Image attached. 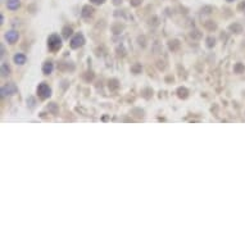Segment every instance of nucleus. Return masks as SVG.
I'll return each mask as SVG.
<instances>
[{
  "label": "nucleus",
  "mask_w": 245,
  "mask_h": 245,
  "mask_svg": "<svg viewBox=\"0 0 245 245\" xmlns=\"http://www.w3.org/2000/svg\"><path fill=\"white\" fill-rule=\"evenodd\" d=\"M36 92H37L38 98L43 99V100H45V99H49L51 96V89H50V86L48 85L46 82L38 83V86L36 89Z\"/></svg>",
  "instance_id": "2"
},
{
  "label": "nucleus",
  "mask_w": 245,
  "mask_h": 245,
  "mask_svg": "<svg viewBox=\"0 0 245 245\" xmlns=\"http://www.w3.org/2000/svg\"><path fill=\"white\" fill-rule=\"evenodd\" d=\"M30 107H31V108L35 107V100H34L32 98H30Z\"/></svg>",
  "instance_id": "22"
},
{
  "label": "nucleus",
  "mask_w": 245,
  "mask_h": 245,
  "mask_svg": "<svg viewBox=\"0 0 245 245\" xmlns=\"http://www.w3.org/2000/svg\"><path fill=\"white\" fill-rule=\"evenodd\" d=\"M9 75H10V67H9L6 63H3L1 64V76L5 77V76H9Z\"/></svg>",
  "instance_id": "12"
},
{
  "label": "nucleus",
  "mask_w": 245,
  "mask_h": 245,
  "mask_svg": "<svg viewBox=\"0 0 245 245\" xmlns=\"http://www.w3.org/2000/svg\"><path fill=\"white\" fill-rule=\"evenodd\" d=\"M17 90L18 89L14 83H6V85H4L1 88V90H0V94H1V96H9V95L15 94Z\"/></svg>",
  "instance_id": "4"
},
{
  "label": "nucleus",
  "mask_w": 245,
  "mask_h": 245,
  "mask_svg": "<svg viewBox=\"0 0 245 245\" xmlns=\"http://www.w3.org/2000/svg\"><path fill=\"white\" fill-rule=\"evenodd\" d=\"M177 96H178L180 99H188V96H189V90L185 88V86H181V88H178L177 89Z\"/></svg>",
  "instance_id": "10"
},
{
  "label": "nucleus",
  "mask_w": 245,
  "mask_h": 245,
  "mask_svg": "<svg viewBox=\"0 0 245 245\" xmlns=\"http://www.w3.org/2000/svg\"><path fill=\"white\" fill-rule=\"evenodd\" d=\"M239 9H241L243 12H245V1H243V3H241V4L239 5Z\"/></svg>",
  "instance_id": "21"
},
{
  "label": "nucleus",
  "mask_w": 245,
  "mask_h": 245,
  "mask_svg": "<svg viewBox=\"0 0 245 245\" xmlns=\"http://www.w3.org/2000/svg\"><path fill=\"white\" fill-rule=\"evenodd\" d=\"M214 45H216V38L212 37V36H209V37L207 38V46H208V48H213Z\"/></svg>",
  "instance_id": "16"
},
{
  "label": "nucleus",
  "mask_w": 245,
  "mask_h": 245,
  "mask_svg": "<svg viewBox=\"0 0 245 245\" xmlns=\"http://www.w3.org/2000/svg\"><path fill=\"white\" fill-rule=\"evenodd\" d=\"M63 43H62V38L59 37V35L53 34L48 37V48L51 51H58L59 49H62Z\"/></svg>",
  "instance_id": "1"
},
{
  "label": "nucleus",
  "mask_w": 245,
  "mask_h": 245,
  "mask_svg": "<svg viewBox=\"0 0 245 245\" xmlns=\"http://www.w3.org/2000/svg\"><path fill=\"white\" fill-rule=\"evenodd\" d=\"M4 37H5V40L8 41L9 44H15V43H17V41H18V38H19V34H18L17 31L12 30V31H8V32H5Z\"/></svg>",
  "instance_id": "5"
},
{
  "label": "nucleus",
  "mask_w": 245,
  "mask_h": 245,
  "mask_svg": "<svg viewBox=\"0 0 245 245\" xmlns=\"http://www.w3.org/2000/svg\"><path fill=\"white\" fill-rule=\"evenodd\" d=\"M131 71L135 73V75H137V73H140V71H141V64H139L136 63L135 66H132L131 67Z\"/></svg>",
  "instance_id": "15"
},
{
  "label": "nucleus",
  "mask_w": 245,
  "mask_h": 245,
  "mask_svg": "<svg viewBox=\"0 0 245 245\" xmlns=\"http://www.w3.org/2000/svg\"><path fill=\"white\" fill-rule=\"evenodd\" d=\"M83 44H85V36L82 34H76L75 36L71 38V43H69L72 49H78V48L83 46Z\"/></svg>",
  "instance_id": "3"
},
{
  "label": "nucleus",
  "mask_w": 245,
  "mask_h": 245,
  "mask_svg": "<svg viewBox=\"0 0 245 245\" xmlns=\"http://www.w3.org/2000/svg\"><path fill=\"white\" fill-rule=\"evenodd\" d=\"M48 109H49V111H53L54 113H55V112H57V105H55V103H50V105L48 107Z\"/></svg>",
  "instance_id": "18"
},
{
  "label": "nucleus",
  "mask_w": 245,
  "mask_h": 245,
  "mask_svg": "<svg viewBox=\"0 0 245 245\" xmlns=\"http://www.w3.org/2000/svg\"><path fill=\"white\" fill-rule=\"evenodd\" d=\"M226 1H228V3H232V1H235V0H226Z\"/></svg>",
  "instance_id": "24"
},
{
  "label": "nucleus",
  "mask_w": 245,
  "mask_h": 245,
  "mask_svg": "<svg viewBox=\"0 0 245 245\" xmlns=\"http://www.w3.org/2000/svg\"><path fill=\"white\" fill-rule=\"evenodd\" d=\"M94 12H95V9L92 8V6H90V5H85L82 8V17L83 18H90V17H92L94 15Z\"/></svg>",
  "instance_id": "7"
},
{
  "label": "nucleus",
  "mask_w": 245,
  "mask_h": 245,
  "mask_svg": "<svg viewBox=\"0 0 245 245\" xmlns=\"http://www.w3.org/2000/svg\"><path fill=\"white\" fill-rule=\"evenodd\" d=\"M19 5H21L19 0H6V8H8L9 10H17L19 8Z\"/></svg>",
  "instance_id": "9"
},
{
  "label": "nucleus",
  "mask_w": 245,
  "mask_h": 245,
  "mask_svg": "<svg viewBox=\"0 0 245 245\" xmlns=\"http://www.w3.org/2000/svg\"><path fill=\"white\" fill-rule=\"evenodd\" d=\"M13 62H14L15 64H18V66H22V64H24L26 62H27V57L22 53H17L14 57H13Z\"/></svg>",
  "instance_id": "6"
},
{
  "label": "nucleus",
  "mask_w": 245,
  "mask_h": 245,
  "mask_svg": "<svg viewBox=\"0 0 245 245\" xmlns=\"http://www.w3.org/2000/svg\"><path fill=\"white\" fill-rule=\"evenodd\" d=\"M53 71H54V64H53V62H50V60H46V62L43 64V73H44V75H50Z\"/></svg>",
  "instance_id": "8"
},
{
  "label": "nucleus",
  "mask_w": 245,
  "mask_h": 245,
  "mask_svg": "<svg viewBox=\"0 0 245 245\" xmlns=\"http://www.w3.org/2000/svg\"><path fill=\"white\" fill-rule=\"evenodd\" d=\"M113 3H114L116 5H118V4H121V3H122V0H114Z\"/></svg>",
  "instance_id": "23"
},
{
  "label": "nucleus",
  "mask_w": 245,
  "mask_h": 245,
  "mask_svg": "<svg viewBox=\"0 0 245 245\" xmlns=\"http://www.w3.org/2000/svg\"><path fill=\"white\" fill-rule=\"evenodd\" d=\"M108 88L111 91H117L118 88H120V83H118V80H116V78H112V80H109V82H108Z\"/></svg>",
  "instance_id": "11"
},
{
  "label": "nucleus",
  "mask_w": 245,
  "mask_h": 245,
  "mask_svg": "<svg viewBox=\"0 0 245 245\" xmlns=\"http://www.w3.org/2000/svg\"><path fill=\"white\" fill-rule=\"evenodd\" d=\"M63 37L64 38H69V36L73 34V30L72 27H69V26H66V27H63Z\"/></svg>",
  "instance_id": "13"
},
{
  "label": "nucleus",
  "mask_w": 245,
  "mask_h": 245,
  "mask_svg": "<svg viewBox=\"0 0 245 245\" xmlns=\"http://www.w3.org/2000/svg\"><path fill=\"white\" fill-rule=\"evenodd\" d=\"M244 69H245V67H244V66H241L240 63H237L236 66L234 67V71H235V72H236V73H240V72H243Z\"/></svg>",
  "instance_id": "17"
},
{
  "label": "nucleus",
  "mask_w": 245,
  "mask_h": 245,
  "mask_svg": "<svg viewBox=\"0 0 245 245\" xmlns=\"http://www.w3.org/2000/svg\"><path fill=\"white\" fill-rule=\"evenodd\" d=\"M140 4V0H131V5L132 6H137Z\"/></svg>",
  "instance_id": "20"
},
{
  "label": "nucleus",
  "mask_w": 245,
  "mask_h": 245,
  "mask_svg": "<svg viewBox=\"0 0 245 245\" xmlns=\"http://www.w3.org/2000/svg\"><path fill=\"white\" fill-rule=\"evenodd\" d=\"M168 46H169V49L172 51H175V50H177L180 48V41L178 40H171L168 43Z\"/></svg>",
  "instance_id": "14"
},
{
  "label": "nucleus",
  "mask_w": 245,
  "mask_h": 245,
  "mask_svg": "<svg viewBox=\"0 0 245 245\" xmlns=\"http://www.w3.org/2000/svg\"><path fill=\"white\" fill-rule=\"evenodd\" d=\"M104 1H105V0H90V3H91V4H94V5H100Z\"/></svg>",
  "instance_id": "19"
}]
</instances>
